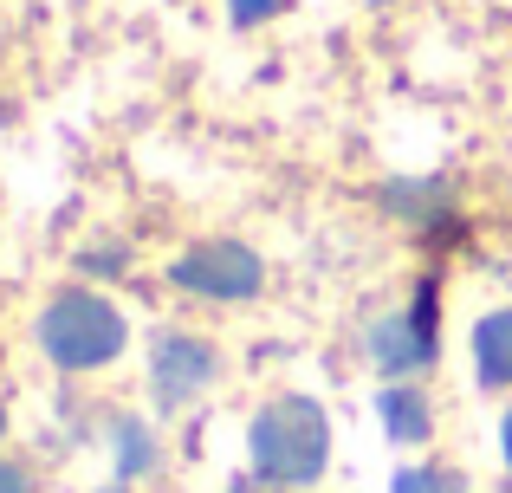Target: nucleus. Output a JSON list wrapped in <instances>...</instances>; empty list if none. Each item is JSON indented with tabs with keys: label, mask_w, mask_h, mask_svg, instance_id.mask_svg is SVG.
Returning a JSON list of instances; mask_svg holds the SVG:
<instances>
[{
	"label": "nucleus",
	"mask_w": 512,
	"mask_h": 493,
	"mask_svg": "<svg viewBox=\"0 0 512 493\" xmlns=\"http://www.w3.org/2000/svg\"><path fill=\"white\" fill-rule=\"evenodd\" d=\"M500 442H506V468H512V409H506V422H500Z\"/></svg>",
	"instance_id": "12"
},
{
	"label": "nucleus",
	"mask_w": 512,
	"mask_h": 493,
	"mask_svg": "<svg viewBox=\"0 0 512 493\" xmlns=\"http://www.w3.org/2000/svg\"><path fill=\"white\" fill-rule=\"evenodd\" d=\"M0 493H33V481H26V468H13V461H0Z\"/></svg>",
	"instance_id": "11"
},
{
	"label": "nucleus",
	"mask_w": 512,
	"mask_h": 493,
	"mask_svg": "<svg viewBox=\"0 0 512 493\" xmlns=\"http://www.w3.org/2000/svg\"><path fill=\"white\" fill-rule=\"evenodd\" d=\"M506 493H512V487H506Z\"/></svg>",
	"instance_id": "16"
},
{
	"label": "nucleus",
	"mask_w": 512,
	"mask_h": 493,
	"mask_svg": "<svg viewBox=\"0 0 512 493\" xmlns=\"http://www.w3.org/2000/svg\"><path fill=\"white\" fill-rule=\"evenodd\" d=\"M39 344L59 370H98L124 351V312L104 305L98 292H59L39 312Z\"/></svg>",
	"instance_id": "2"
},
{
	"label": "nucleus",
	"mask_w": 512,
	"mask_h": 493,
	"mask_svg": "<svg viewBox=\"0 0 512 493\" xmlns=\"http://www.w3.org/2000/svg\"><path fill=\"white\" fill-rule=\"evenodd\" d=\"M286 0H227V13H234V26H260L266 13H279Z\"/></svg>",
	"instance_id": "10"
},
{
	"label": "nucleus",
	"mask_w": 512,
	"mask_h": 493,
	"mask_svg": "<svg viewBox=\"0 0 512 493\" xmlns=\"http://www.w3.org/2000/svg\"><path fill=\"white\" fill-rule=\"evenodd\" d=\"M111 493H124V487H111Z\"/></svg>",
	"instance_id": "15"
},
{
	"label": "nucleus",
	"mask_w": 512,
	"mask_h": 493,
	"mask_svg": "<svg viewBox=\"0 0 512 493\" xmlns=\"http://www.w3.org/2000/svg\"><path fill=\"white\" fill-rule=\"evenodd\" d=\"M150 377H156V409H182L195 403V390H208L214 377V351L201 338H188V331H163L150 351Z\"/></svg>",
	"instance_id": "4"
},
{
	"label": "nucleus",
	"mask_w": 512,
	"mask_h": 493,
	"mask_svg": "<svg viewBox=\"0 0 512 493\" xmlns=\"http://www.w3.org/2000/svg\"><path fill=\"white\" fill-rule=\"evenodd\" d=\"M0 429H7V409H0Z\"/></svg>",
	"instance_id": "14"
},
{
	"label": "nucleus",
	"mask_w": 512,
	"mask_h": 493,
	"mask_svg": "<svg viewBox=\"0 0 512 493\" xmlns=\"http://www.w3.org/2000/svg\"><path fill=\"white\" fill-rule=\"evenodd\" d=\"M227 493H260V487H247V481H240V487H227Z\"/></svg>",
	"instance_id": "13"
},
{
	"label": "nucleus",
	"mask_w": 512,
	"mask_h": 493,
	"mask_svg": "<svg viewBox=\"0 0 512 493\" xmlns=\"http://www.w3.org/2000/svg\"><path fill=\"white\" fill-rule=\"evenodd\" d=\"M396 493H467V481L454 468H402Z\"/></svg>",
	"instance_id": "9"
},
{
	"label": "nucleus",
	"mask_w": 512,
	"mask_h": 493,
	"mask_svg": "<svg viewBox=\"0 0 512 493\" xmlns=\"http://www.w3.org/2000/svg\"><path fill=\"white\" fill-rule=\"evenodd\" d=\"M370 364L389 377H409V370L435 364V344L415 331V318H383V325H370Z\"/></svg>",
	"instance_id": "5"
},
{
	"label": "nucleus",
	"mask_w": 512,
	"mask_h": 493,
	"mask_svg": "<svg viewBox=\"0 0 512 493\" xmlns=\"http://www.w3.org/2000/svg\"><path fill=\"white\" fill-rule=\"evenodd\" d=\"M247 455H253V474L273 481V487L318 481L325 461H331V422H325V409L305 403V396H273V403L253 416Z\"/></svg>",
	"instance_id": "1"
},
{
	"label": "nucleus",
	"mask_w": 512,
	"mask_h": 493,
	"mask_svg": "<svg viewBox=\"0 0 512 493\" xmlns=\"http://www.w3.org/2000/svg\"><path fill=\"white\" fill-rule=\"evenodd\" d=\"M474 377L480 390H506L512 383V305L487 312L474 325Z\"/></svg>",
	"instance_id": "6"
},
{
	"label": "nucleus",
	"mask_w": 512,
	"mask_h": 493,
	"mask_svg": "<svg viewBox=\"0 0 512 493\" xmlns=\"http://www.w3.org/2000/svg\"><path fill=\"white\" fill-rule=\"evenodd\" d=\"M169 279L201 299H247V292H260V253L240 241H201L175 260Z\"/></svg>",
	"instance_id": "3"
},
{
	"label": "nucleus",
	"mask_w": 512,
	"mask_h": 493,
	"mask_svg": "<svg viewBox=\"0 0 512 493\" xmlns=\"http://www.w3.org/2000/svg\"><path fill=\"white\" fill-rule=\"evenodd\" d=\"M117 474H124V481H137V474H150L156 461H163V448L150 442V429H143V422H117Z\"/></svg>",
	"instance_id": "8"
},
{
	"label": "nucleus",
	"mask_w": 512,
	"mask_h": 493,
	"mask_svg": "<svg viewBox=\"0 0 512 493\" xmlns=\"http://www.w3.org/2000/svg\"><path fill=\"white\" fill-rule=\"evenodd\" d=\"M376 416H383L389 442H428V429H435V416H428L422 390H402V383L376 396Z\"/></svg>",
	"instance_id": "7"
}]
</instances>
